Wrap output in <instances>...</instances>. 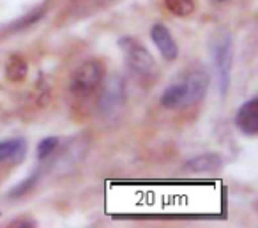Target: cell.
<instances>
[{
    "instance_id": "obj_15",
    "label": "cell",
    "mask_w": 258,
    "mask_h": 228,
    "mask_svg": "<svg viewBox=\"0 0 258 228\" xmlns=\"http://www.w3.org/2000/svg\"><path fill=\"white\" fill-rule=\"evenodd\" d=\"M212 2H218V4H221V2H226V0H212Z\"/></svg>"
},
{
    "instance_id": "obj_4",
    "label": "cell",
    "mask_w": 258,
    "mask_h": 228,
    "mask_svg": "<svg viewBox=\"0 0 258 228\" xmlns=\"http://www.w3.org/2000/svg\"><path fill=\"white\" fill-rule=\"evenodd\" d=\"M104 76V66L96 59L85 61L75 69L71 76V92L76 96H89L97 89Z\"/></svg>"
},
{
    "instance_id": "obj_11",
    "label": "cell",
    "mask_w": 258,
    "mask_h": 228,
    "mask_svg": "<svg viewBox=\"0 0 258 228\" xmlns=\"http://www.w3.org/2000/svg\"><path fill=\"white\" fill-rule=\"evenodd\" d=\"M165 8L172 15L179 16V18H186V16H191L195 13L197 2L195 0H165Z\"/></svg>"
},
{
    "instance_id": "obj_1",
    "label": "cell",
    "mask_w": 258,
    "mask_h": 228,
    "mask_svg": "<svg viewBox=\"0 0 258 228\" xmlns=\"http://www.w3.org/2000/svg\"><path fill=\"white\" fill-rule=\"evenodd\" d=\"M209 83V73L204 69H195V71L184 75L179 82L172 83L165 89V92L159 97V103L166 110H184L198 101H202L207 94Z\"/></svg>"
},
{
    "instance_id": "obj_9",
    "label": "cell",
    "mask_w": 258,
    "mask_h": 228,
    "mask_svg": "<svg viewBox=\"0 0 258 228\" xmlns=\"http://www.w3.org/2000/svg\"><path fill=\"white\" fill-rule=\"evenodd\" d=\"M27 154V142L23 138H9L0 142V163H20Z\"/></svg>"
},
{
    "instance_id": "obj_7",
    "label": "cell",
    "mask_w": 258,
    "mask_h": 228,
    "mask_svg": "<svg viewBox=\"0 0 258 228\" xmlns=\"http://www.w3.org/2000/svg\"><path fill=\"white\" fill-rule=\"evenodd\" d=\"M151 39H152V43L158 46L159 53H161V57L165 59V61L172 62L179 57V46H177L175 39H173V36L170 34V30L166 29V25H163V23L152 25Z\"/></svg>"
},
{
    "instance_id": "obj_8",
    "label": "cell",
    "mask_w": 258,
    "mask_h": 228,
    "mask_svg": "<svg viewBox=\"0 0 258 228\" xmlns=\"http://www.w3.org/2000/svg\"><path fill=\"white\" fill-rule=\"evenodd\" d=\"M223 168V157L216 152L198 154L186 163V170L191 174H214Z\"/></svg>"
},
{
    "instance_id": "obj_2",
    "label": "cell",
    "mask_w": 258,
    "mask_h": 228,
    "mask_svg": "<svg viewBox=\"0 0 258 228\" xmlns=\"http://www.w3.org/2000/svg\"><path fill=\"white\" fill-rule=\"evenodd\" d=\"M118 50L124 55V61L127 64V68L138 76L144 83H152L154 80H158L159 76V68L156 64L154 57L151 55V51L140 43V41L133 39V37H120L117 41Z\"/></svg>"
},
{
    "instance_id": "obj_14",
    "label": "cell",
    "mask_w": 258,
    "mask_h": 228,
    "mask_svg": "<svg viewBox=\"0 0 258 228\" xmlns=\"http://www.w3.org/2000/svg\"><path fill=\"white\" fill-rule=\"evenodd\" d=\"M13 224H16V226H34V221L32 219H18V221H15Z\"/></svg>"
},
{
    "instance_id": "obj_10",
    "label": "cell",
    "mask_w": 258,
    "mask_h": 228,
    "mask_svg": "<svg viewBox=\"0 0 258 228\" xmlns=\"http://www.w3.org/2000/svg\"><path fill=\"white\" fill-rule=\"evenodd\" d=\"M27 71H29V66H27L25 59L20 55H11V59L6 64V76L11 82H22L27 76Z\"/></svg>"
},
{
    "instance_id": "obj_12",
    "label": "cell",
    "mask_w": 258,
    "mask_h": 228,
    "mask_svg": "<svg viewBox=\"0 0 258 228\" xmlns=\"http://www.w3.org/2000/svg\"><path fill=\"white\" fill-rule=\"evenodd\" d=\"M39 174L41 172L37 170V172H34L32 175H29L27 179H23L20 184H16L15 188L9 191V198H20V196H23V195H27V193L30 191V189L36 186V182H37V179H39Z\"/></svg>"
},
{
    "instance_id": "obj_5",
    "label": "cell",
    "mask_w": 258,
    "mask_h": 228,
    "mask_svg": "<svg viewBox=\"0 0 258 228\" xmlns=\"http://www.w3.org/2000/svg\"><path fill=\"white\" fill-rule=\"evenodd\" d=\"M235 126L242 135L256 136L258 135V97H251L235 113Z\"/></svg>"
},
{
    "instance_id": "obj_13",
    "label": "cell",
    "mask_w": 258,
    "mask_h": 228,
    "mask_svg": "<svg viewBox=\"0 0 258 228\" xmlns=\"http://www.w3.org/2000/svg\"><path fill=\"white\" fill-rule=\"evenodd\" d=\"M58 147V138L57 136H48V138H43L39 143H37V157L39 159H46L51 154L55 152V149Z\"/></svg>"
},
{
    "instance_id": "obj_3",
    "label": "cell",
    "mask_w": 258,
    "mask_h": 228,
    "mask_svg": "<svg viewBox=\"0 0 258 228\" xmlns=\"http://www.w3.org/2000/svg\"><path fill=\"white\" fill-rule=\"evenodd\" d=\"M209 48H211L212 64H214L216 76H218L219 94H221V97H225L230 89V75H232V36L225 29L218 30L212 36Z\"/></svg>"
},
{
    "instance_id": "obj_6",
    "label": "cell",
    "mask_w": 258,
    "mask_h": 228,
    "mask_svg": "<svg viewBox=\"0 0 258 228\" xmlns=\"http://www.w3.org/2000/svg\"><path fill=\"white\" fill-rule=\"evenodd\" d=\"M125 99V94H124V82L122 78L118 76H113V78L108 80L106 87H104L103 94H101V99H99V110L101 113H113L115 110H118L122 103Z\"/></svg>"
}]
</instances>
